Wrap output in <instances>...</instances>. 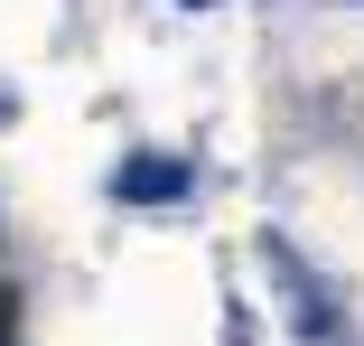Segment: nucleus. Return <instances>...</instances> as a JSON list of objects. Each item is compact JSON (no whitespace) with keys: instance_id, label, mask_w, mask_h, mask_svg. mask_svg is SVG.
<instances>
[{"instance_id":"obj_1","label":"nucleus","mask_w":364,"mask_h":346,"mask_svg":"<svg viewBox=\"0 0 364 346\" xmlns=\"http://www.w3.org/2000/svg\"><path fill=\"white\" fill-rule=\"evenodd\" d=\"M262 271H271V290H280L289 337H299V346H346V300H336V290H327L318 271L280 243V234H262Z\"/></svg>"},{"instance_id":"obj_2","label":"nucleus","mask_w":364,"mask_h":346,"mask_svg":"<svg viewBox=\"0 0 364 346\" xmlns=\"http://www.w3.org/2000/svg\"><path fill=\"white\" fill-rule=\"evenodd\" d=\"M112 196H122V206H168V196H187V159L140 150V159H122V169H112Z\"/></svg>"},{"instance_id":"obj_3","label":"nucleus","mask_w":364,"mask_h":346,"mask_svg":"<svg viewBox=\"0 0 364 346\" xmlns=\"http://www.w3.org/2000/svg\"><path fill=\"white\" fill-rule=\"evenodd\" d=\"M10 327H19V300H10V290H0V346H10Z\"/></svg>"},{"instance_id":"obj_4","label":"nucleus","mask_w":364,"mask_h":346,"mask_svg":"<svg viewBox=\"0 0 364 346\" xmlns=\"http://www.w3.org/2000/svg\"><path fill=\"white\" fill-rule=\"evenodd\" d=\"M187 10H215V0H187Z\"/></svg>"}]
</instances>
